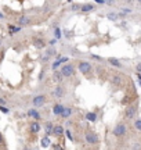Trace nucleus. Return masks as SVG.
Instances as JSON below:
<instances>
[{
    "label": "nucleus",
    "instance_id": "obj_4",
    "mask_svg": "<svg viewBox=\"0 0 141 150\" xmlns=\"http://www.w3.org/2000/svg\"><path fill=\"white\" fill-rule=\"evenodd\" d=\"M112 133L115 135V136H118V138H120V136H123L125 133H126V125L125 124H118L115 128H113V131H112Z\"/></svg>",
    "mask_w": 141,
    "mask_h": 150
},
{
    "label": "nucleus",
    "instance_id": "obj_28",
    "mask_svg": "<svg viewBox=\"0 0 141 150\" xmlns=\"http://www.w3.org/2000/svg\"><path fill=\"white\" fill-rule=\"evenodd\" d=\"M53 149H54V150H64V149H62V146H60V145H54V146H53Z\"/></svg>",
    "mask_w": 141,
    "mask_h": 150
},
{
    "label": "nucleus",
    "instance_id": "obj_6",
    "mask_svg": "<svg viewBox=\"0 0 141 150\" xmlns=\"http://www.w3.org/2000/svg\"><path fill=\"white\" fill-rule=\"evenodd\" d=\"M136 113H137V108L134 106H130V107L126 108V111H125V118L126 119H131V118H134Z\"/></svg>",
    "mask_w": 141,
    "mask_h": 150
},
{
    "label": "nucleus",
    "instance_id": "obj_25",
    "mask_svg": "<svg viewBox=\"0 0 141 150\" xmlns=\"http://www.w3.org/2000/svg\"><path fill=\"white\" fill-rule=\"evenodd\" d=\"M134 125H136V128H137V129H138V131L141 132V119H136Z\"/></svg>",
    "mask_w": 141,
    "mask_h": 150
},
{
    "label": "nucleus",
    "instance_id": "obj_3",
    "mask_svg": "<svg viewBox=\"0 0 141 150\" xmlns=\"http://www.w3.org/2000/svg\"><path fill=\"white\" fill-rule=\"evenodd\" d=\"M75 74V67L72 64H66V65H64L62 68H61V75L62 76H72V75Z\"/></svg>",
    "mask_w": 141,
    "mask_h": 150
},
{
    "label": "nucleus",
    "instance_id": "obj_21",
    "mask_svg": "<svg viewBox=\"0 0 141 150\" xmlns=\"http://www.w3.org/2000/svg\"><path fill=\"white\" fill-rule=\"evenodd\" d=\"M53 128H54V127H53V124H51V122H47V124H46V132H47L49 135H50V133H53Z\"/></svg>",
    "mask_w": 141,
    "mask_h": 150
},
{
    "label": "nucleus",
    "instance_id": "obj_13",
    "mask_svg": "<svg viewBox=\"0 0 141 150\" xmlns=\"http://www.w3.org/2000/svg\"><path fill=\"white\" fill-rule=\"evenodd\" d=\"M93 10H94V6L90 4V3H86V4H83L80 7V11H83V13H89V11H93Z\"/></svg>",
    "mask_w": 141,
    "mask_h": 150
},
{
    "label": "nucleus",
    "instance_id": "obj_34",
    "mask_svg": "<svg viewBox=\"0 0 141 150\" xmlns=\"http://www.w3.org/2000/svg\"><path fill=\"white\" fill-rule=\"evenodd\" d=\"M55 43H57V39H51L50 40V44H55Z\"/></svg>",
    "mask_w": 141,
    "mask_h": 150
},
{
    "label": "nucleus",
    "instance_id": "obj_15",
    "mask_svg": "<svg viewBox=\"0 0 141 150\" xmlns=\"http://www.w3.org/2000/svg\"><path fill=\"white\" fill-rule=\"evenodd\" d=\"M86 119L87 121H90V122H96V121H97V114L90 111V113H87L86 114Z\"/></svg>",
    "mask_w": 141,
    "mask_h": 150
},
{
    "label": "nucleus",
    "instance_id": "obj_35",
    "mask_svg": "<svg viewBox=\"0 0 141 150\" xmlns=\"http://www.w3.org/2000/svg\"><path fill=\"white\" fill-rule=\"evenodd\" d=\"M3 143V136H1V133H0V145Z\"/></svg>",
    "mask_w": 141,
    "mask_h": 150
},
{
    "label": "nucleus",
    "instance_id": "obj_19",
    "mask_svg": "<svg viewBox=\"0 0 141 150\" xmlns=\"http://www.w3.org/2000/svg\"><path fill=\"white\" fill-rule=\"evenodd\" d=\"M40 145H42V147H49L51 145V140H50L49 136H46V138H43V139L40 140Z\"/></svg>",
    "mask_w": 141,
    "mask_h": 150
},
{
    "label": "nucleus",
    "instance_id": "obj_38",
    "mask_svg": "<svg viewBox=\"0 0 141 150\" xmlns=\"http://www.w3.org/2000/svg\"><path fill=\"white\" fill-rule=\"evenodd\" d=\"M0 44H1V42H0Z\"/></svg>",
    "mask_w": 141,
    "mask_h": 150
},
{
    "label": "nucleus",
    "instance_id": "obj_18",
    "mask_svg": "<svg viewBox=\"0 0 141 150\" xmlns=\"http://www.w3.org/2000/svg\"><path fill=\"white\" fill-rule=\"evenodd\" d=\"M28 115H29V117H33L35 119H36V121H37V119L40 118V114H39V113H37V111H36L35 108H31V110L28 111Z\"/></svg>",
    "mask_w": 141,
    "mask_h": 150
},
{
    "label": "nucleus",
    "instance_id": "obj_10",
    "mask_svg": "<svg viewBox=\"0 0 141 150\" xmlns=\"http://www.w3.org/2000/svg\"><path fill=\"white\" fill-rule=\"evenodd\" d=\"M18 24H20V27H25V25H29L31 24V18L29 17H26V15H22L21 18L18 20Z\"/></svg>",
    "mask_w": 141,
    "mask_h": 150
},
{
    "label": "nucleus",
    "instance_id": "obj_12",
    "mask_svg": "<svg viewBox=\"0 0 141 150\" xmlns=\"http://www.w3.org/2000/svg\"><path fill=\"white\" fill-rule=\"evenodd\" d=\"M53 133H54L55 136H61L64 133V128L61 125H55L54 128H53Z\"/></svg>",
    "mask_w": 141,
    "mask_h": 150
},
{
    "label": "nucleus",
    "instance_id": "obj_8",
    "mask_svg": "<svg viewBox=\"0 0 141 150\" xmlns=\"http://www.w3.org/2000/svg\"><path fill=\"white\" fill-rule=\"evenodd\" d=\"M62 111H64V106H62V104H54V106H53V113H54V115H61Z\"/></svg>",
    "mask_w": 141,
    "mask_h": 150
},
{
    "label": "nucleus",
    "instance_id": "obj_33",
    "mask_svg": "<svg viewBox=\"0 0 141 150\" xmlns=\"http://www.w3.org/2000/svg\"><path fill=\"white\" fill-rule=\"evenodd\" d=\"M6 104V100L4 99H0V106H4Z\"/></svg>",
    "mask_w": 141,
    "mask_h": 150
},
{
    "label": "nucleus",
    "instance_id": "obj_7",
    "mask_svg": "<svg viewBox=\"0 0 141 150\" xmlns=\"http://www.w3.org/2000/svg\"><path fill=\"white\" fill-rule=\"evenodd\" d=\"M64 93H65V89H64L61 85L55 86V89L53 90V96L54 97H62L64 96Z\"/></svg>",
    "mask_w": 141,
    "mask_h": 150
},
{
    "label": "nucleus",
    "instance_id": "obj_32",
    "mask_svg": "<svg viewBox=\"0 0 141 150\" xmlns=\"http://www.w3.org/2000/svg\"><path fill=\"white\" fill-rule=\"evenodd\" d=\"M0 110H1L3 113H9V110H7V108H4L3 106H0Z\"/></svg>",
    "mask_w": 141,
    "mask_h": 150
},
{
    "label": "nucleus",
    "instance_id": "obj_20",
    "mask_svg": "<svg viewBox=\"0 0 141 150\" xmlns=\"http://www.w3.org/2000/svg\"><path fill=\"white\" fill-rule=\"evenodd\" d=\"M21 29H22V28H21V27H20V25H18V27H14V25H10V27H9V32H10V33L20 32Z\"/></svg>",
    "mask_w": 141,
    "mask_h": 150
},
{
    "label": "nucleus",
    "instance_id": "obj_37",
    "mask_svg": "<svg viewBox=\"0 0 141 150\" xmlns=\"http://www.w3.org/2000/svg\"><path fill=\"white\" fill-rule=\"evenodd\" d=\"M138 79H140V81H141V74H138Z\"/></svg>",
    "mask_w": 141,
    "mask_h": 150
},
{
    "label": "nucleus",
    "instance_id": "obj_24",
    "mask_svg": "<svg viewBox=\"0 0 141 150\" xmlns=\"http://www.w3.org/2000/svg\"><path fill=\"white\" fill-rule=\"evenodd\" d=\"M60 64H61V63H60V61H58V60H55L54 63H53V64H51V68H53V70H54V71H57V68H58V67H60Z\"/></svg>",
    "mask_w": 141,
    "mask_h": 150
},
{
    "label": "nucleus",
    "instance_id": "obj_29",
    "mask_svg": "<svg viewBox=\"0 0 141 150\" xmlns=\"http://www.w3.org/2000/svg\"><path fill=\"white\" fill-rule=\"evenodd\" d=\"M66 136L69 138V140H73V138H72V135H71V132H69L68 129H66Z\"/></svg>",
    "mask_w": 141,
    "mask_h": 150
},
{
    "label": "nucleus",
    "instance_id": "obj_11",
    "mask_svg": "<svg viewBox=\"0 0 141 150\" xmlns=\"http://www.w3.org/2000/svg\"><path fill=\"white\" fill-rule=\"evenodd\" d=\"M33 46L37 47V49H42V47H44V40L40 39V38H35L33 39Z\"/></svg>",
    "mask_w": 141,
    "mask_h": 150
},
{
    "label": "nucleus",
    "instance_id": "obj_5",
    "mask_svg": "<svg viewBox=\"0 0 141 150\" xmlns=\"http://www.w3.org/2000/svg\"><path fill=\"white\" fill-rule=\"evenodd\" d=\"M32 103H33V107H42L46 103V96L44 95H37V96L33 97Z\"/></svg>",
    "mask_w": 141,
    "mask_h": 150
},
{
    "label": "nucleus",
    "instance_id": "obj_23",
    "mask_svg": "<svg viewBox=\"0 0 141 150\" xmlns=\"http://www.w3.org/2000/svg\"><path fill=\"white\" fill-rule=\"evenodd\" d=\"M108 18L111 20V21H116V20L119 18V15H118L116 13H109V14H108Z\"/></svg>",
    "mask_w": 141,
    "mask_h": 150
},
{
    "label": "nucleus",
    "instance_id": "obj_31",
    "mask_svg": "<svg viewBox=\"0 0 141 150\" xmlns=\"http://www.w3.org/2000/svg\"><path fill=\"white\" fill-rule=\"evenodd\" d=\"M130 9H123V10H122V13H125V14H127V13H130Z\"/></svg>",
    "mask_w": 141,
    "mask_h": 150
},
{
    "label": "nucleus",
    "instance_id": "obj_17",
    "mask_svg": "<svg viewBox=\"0 0 141 150\" xmlns=\"http://www.w3.org/2000/svg\"><path fill=\"white\" fill-rule=\"evenodd\" d=\"M108 63L111 65H113V67H122V63H120L118 58H115V57H111V58H108Z\"/></svg>",
    "mask_w": 141,
    "mask_h": 150
},
{
    "label": "nucleus",
    "instance_id": "obj_22",
    "mask_svg": "<svg viewBox=\"0 0 141 150\" xmlns=\"http://www.w3.org/2000/svg\"><path fill=\"white\" fill-rule=\"evenodd\" d=\"M53 78H54L55 81H61L62 79V75H61V71H54V75H53Z\"/></svg>",
    "mask_w": 141,
    "mask_h": 150
},
{
    "label": "nucleus",
    "instance_id": "obj_26",
    "mask_svg": "<svg viewBox=\"0 0 141 150\" xmlns=\"http://www.w3.org/2000/svg\"><path fill=\"white\" fill-rule=\"evenodd\" d=\"M80 7H82L80 4H72V6H71V10H73V11L80 10Z\"/></svg>",
    "mask_w": 141,
    "mask_h": 150
},
{
    "label": "nucleus",
    "instance_id": "obj_30",
    "mask_svg": "<svg viewBox=\"0 0 141 150\" xmlns=\"http://www.w3.org/2000/svg\"><path fill=\"white\" fill-rule=\"evenodd\" d=\"M136 70H137V71H138V72L141 74V63H138V64L136 65Z\"/></svg>",
    "mask_w": 141,
    "mask_h": 150
},
{
    "label": "nucleus",
    "instance_id": "obj_9",
    "mask_svg": "<svg viewBox=\"0 0 141 150\" xmlns=\"http://www.w3.org/2000/svg\"><path fill=\"white\" fill-rule=\"evenodd\" d=\"M111 82L113 84V85H122L123 84V78L120 76V75H113L112 78H111Z\"/></svg>",
    "mask_w": 141,
    "mask_h": 150
},
{
    "label": "nucleus",
    "instance_id": "obj_1",
    "mask_svg": "<svg viewBox=\"0 0 141 150\" xmlns=\"http://www.w3.org/2000/svg\"><path fill=\"white\" fill-rule=\"evenodd\" d=\"M85 140H86L89 145H97L98 142H100V138H98V135L96 132H93V131H86V133H85Z\"/></svg>",
    "mask_w": 141,
    "mask_h": 150
},
{
    "label": "nucleus",
    "instance_id": "obj_2",
    "mask_svg": "<svg viewBox=\"0 0 141 150\" xmlns=\"http://www.w3.org/2000/svg\"><path fill=\"white\" fill-rule=\"evenodd\" d=\"M77 68H79V71L83 75H89L91 72V70H93V67H91V64L89 61H80L79 65H77Z\"/></svg>",
    "mask_w": 141,
    "mask_h": 150
},
{
    "label": "nucleus",
    "instance_id": "obj_14",
    "mask_svg": "<svg viewBox=\"0 0 141 150\" xmlns=\"http://www.w3.org/2000/svg\"><path fill=\"white\" fill-rule=\"evenodd\" d=\"M39 131H40V124H39L37 121L32 122V124H31V132H33V133H37Z\"/></svg>",
    "mask_w": 141,
    "mask_h": 150
},
{
    "label": "nucleus",
    "instance_id": "obj_36",
    "mask_svg": "<svg viewBox=\"0 0 141 150\" xmlns=\"http://www.w3.org/2000/svg\"><path fill=\"white\" fill-rule=\"evenodd\" d=\"M3 17H4V15H3V14H1V13H0V20H1V18H3Z\"/></svg>",
    "mask_w": 141,
    "mask_h": 150
},
{
    "label": "nucleus",
    "instance_id": "obj_27",
    "mask_svg": "<svg viewBox=\"0 0 141 150\" xmlns=\"http://www.w3.org/2000/svg\"><path fill=\"white\" fill-rule=\"evenodd\" d=\"M54 35H55V39L58 40V39H60V36H61V32H60V29H55Z\"/></svg>",
    "mask_w": 141,
    "mask_h": 150
},
{
    "label": "nucleus",
    "instance_id": "obj_16",
    "mask_svg": "<svg viewBox=\"0 0 141 150\" xmlns=\"http://www.w3.org/2000/svg\"><path fill=\"white\" fill-rule=\"evenodd\" d=\"M71 114H72V108L71 107H64V111H62V114H61V117L62 118H69L71 117Z\"/></svg>",
    "mask_w": 141,
    "mask_h": 150
}]
</instances>
